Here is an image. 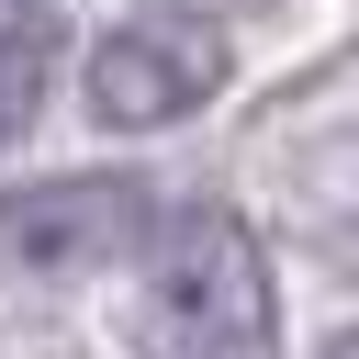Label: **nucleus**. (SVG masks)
<instances>
[{
  "label": "nucleus",
  "instance_id": "1",
  "mask_svg": "<svg viewBox=\"0 0 359 359\" xmlns=\"http://www.w3.org/2000/svg\"><path fill=\"white\" fill-rule=\"evenodd\" d=\"M146 303L191 359H269V337H280L269 247L224 202H180L168 224H146Z\"/></svg>",
  "mask_w": 359,
  "mask_h": 359
},
{
  "label": "nucleus",
  "instance_id": "2",
  "mask_svg": "<svg viewBox=\"0 0 359 359\" xmlns=\"http://www.w3.org/2000/svg\"><path fill=\"white\" fill-rule=\"evenodd\" d=\"M157 224V191L123 168H67V180H22L0 191V258L34 280H101L112 258H135Z\"/></svg>",
  "mask_w": 359,
  "mask_h": 359
},
{
  "label": "nucleus",
  "instance_id": "3",
  "mask_svg": "<svg viewBox=\"0 0 359 359\" xmlns=\"http://www.w3.org/2000/svg\"><path fill=\"white\" fill-rule=\"evenodd\" d=\"M224 79H236L224 22H202V11L191 22H123L90 45V123L101 135H168L202 101H224Z\"/></svg>",
  "mask_w": 359,
  "mask_h": 359
},
{
  "label": "nucleus",
  "instance_id": "4",
  "mask_svg": "<svg viewBox=\"0 0 359 359\" xmlns=\"http://www.w3.org/2000/svg\"><path fill=\"white\" fill-rule=\"evenodd\" d=\"M56 56H67V34H56L45 11H11V22H0V146L45 123V101H56Z\"/></svg>",
  "mask_w": 359,
  "mask_h": 359
},
{
  "label": "nucleus",
  "instance_id": "5",
  "mask_svg": "<svg viewBox=\"0 0 359 359\" xmlns=\"http://www.w3.org/2000/svg\"><path fill=\"white\" fill-rule=\"evenodd\" d=\"M180 11H213V0H180Z\"/></svg>",
  "mask_w": 359,
  "mask_h": 359
},
{
  "label": "nucleus",
  "instance_id": "6",
  "mask_svg": "<svg viewBox=\"0 0 359 359\" xmlns=\"http://www.w3.org/2000/svg\"><path fill=\"white\" fill-rule=\"evenodd\" d=\"M11 11H34V0H11Z\"/></svg>",
  "mask_w": 359,
  "mask_h": 359
}]
</instances>
